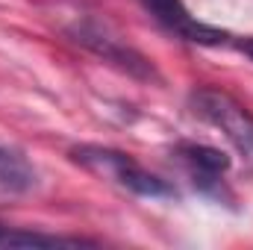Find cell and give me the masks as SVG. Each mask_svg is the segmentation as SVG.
I'll use <instances>...</instances> for the list:
<instances>
[{"mask_svg": "<svg viewBox=\"0 0 253 250\" xmlns=\"http://www.w3.org/2000/svg\"><path fill=\"white\" fill-rule=\"evenodd\" d=\"M80 245H97V242L80 239V236H47V233L0 224V248H80Z\"/></svg>", "mask_w": 253, "mask_h": 250, "instance_id": "cell-6", "label": "cell"}, {"mask_svg": "<svg viewBox=\"0 0 253 250\" xmlns=\"http://www.w3.org/2000/svg\"><path fill=\"white\" fill-rule=\"evenodd\" d=\"M141 6L150 12V18L162 30H168L180 42L203 44V47H221V44L230 42V33L227 30H218V27H209V24L197 21L189 9H186L183 0H141Z\"/></svg>", "mask_w": 253, "mask_h": 250, "instance_id": "cell-4", "label": "cell"}, {"mask_svg": "<svg viewBox=\"0 0 253 250\" xmlns=\"http://www.w3.org/2000/svg\"><path fill=\"white\" fill-rule=\"evenodd\" d=\"M239 50H242L245 56H251V59H253V39H242V42H239Z\"/></svg>", "mask_w": 253, "mask_h": 250, "instance_id": "cell-8", "label": "cell"}, {"mask_svg": "<svg viewBox=\"0 0 253 250\" xmlns=\"http://www.w3.org/2000/svg\"><path fill=\"white\" fill-rule=\"evenodd\" d=\"M65 33L71 36L74 44L85 47L88 53L100 56L103 62L115 65L118 71H124V74L135 77V80H159L156 68L147 62V56H141L135 47L124 44L106 24H100L94 18H77L74 24L65 27Z\"/></svg>", "mask_w": 253, "mask_h": 250, "instance_id": "cell-3", "label": "cell"}, {"mask_svg": "<svg viewBox=\"0 0 253 250\" xmlns=\"http://www.w3.org/2000/svg\"><path fill=\"white\" fill-rule=\"evenodd\" d=\"M189 109L200 121L221 129L227 135V141L245 159L253 162V115L233 94H227L221 88H212V85H200L189 94Z\"/></svg>", "mask_w": 253, "mask_h": 250, "instance_id": "cell-2", "label": "cell"}, {"mask_svg": "<svg viewBox=\"0 0 253 250\" xmlns=\"http://www.w3.org/2000/svg\"><path fill=\"white\" fill-rule=\"evenodd\" d=\"M71 159L80 168H85V171H91V174L115 183V186L126 188V191H132L138 197H177V188L174 186H168L162 177L150 174L129 153H121L115 147L77 144V147H71Z\"/></svg>", "mask_w": 253, "mask_h": 250, "instance_id": "cell-1", "label": "cell"}, {"mask_svg": "<svg viewBox=\"0 0 253 250\" xmlns=\"http://www.w3.org/2000/svg\"><path fill=\"white\" fill-rule=\"evenodd\" d=\"M177 156L183 159L194 186L203 194L218 197V200H233V194L224 186V174L230 171V156L224 150L209 147V144H197V141H180Z\"/></svg>", "mask_w": 253, "mask_h": 250, "instance_id": "cell-5", "label": "cell"}, {"mask_svg": "<svg viewBox=\"0 0 253 250\" xmlns=\"http://www.w3.org/2000/svg\"><path fill=\"white\" fill-rule=\"evenodd\" d=\"M33 186H36V171L27 162V156L12 147H0V188L21 194V191H30Z\"/></svg>", "mask_w": 253, "mask_h": 250, "instance_id": "cell-7", "label": "cell"}]
</instances>
